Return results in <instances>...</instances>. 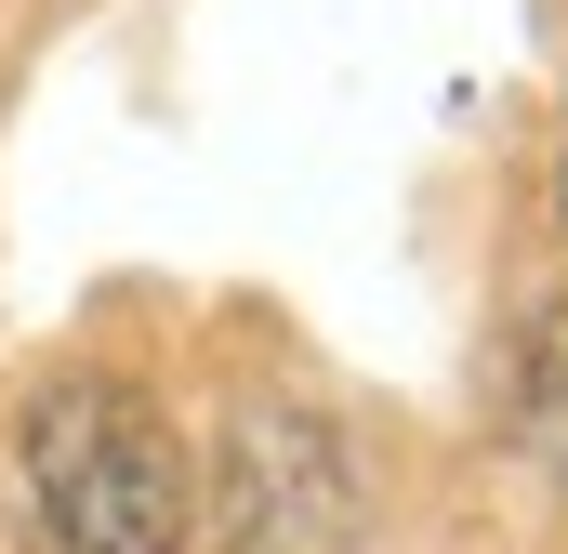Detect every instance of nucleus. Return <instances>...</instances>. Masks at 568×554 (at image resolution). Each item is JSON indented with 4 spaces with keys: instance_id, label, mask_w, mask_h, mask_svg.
Returning <instances> with one entry per match:
<instances>
[{
    "instance_id": "nucleus-1",
    "label": "nucleus",
    "mask_w": 568,
    "mask_h": 554,
    "mask_svg": "<svg viewBox=\"0 0 568 554\" xmlns=\"http://www.w3.org/2000/svg\"><path fill=\"white\" fill-rule=\"evenodd\" d=\"M27 489L53 515L67 554H185L199 542V462L185 435L145 410L133 383L80 370V383H40L27 410Z\"/></svg>"
},
{
    "instance_id": "nucleus-2",
    "label": "nucleus",
    "mask_w": 568,
    "mask_h": 554,
    "mask_svg": "<svg viewBox=\"0 0 568 554\" xmlns=\"http://www.w3.org/2000/svg\"><path fill=\"white\" fill-rule=\"evenodd\" d=\"M556 422H568V383H556Z\"/></svg>"
}]
</instances>
